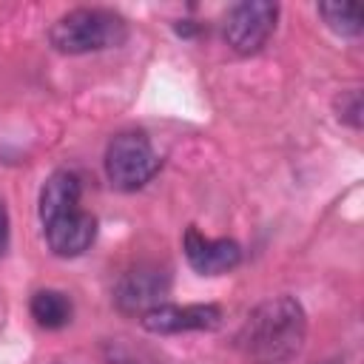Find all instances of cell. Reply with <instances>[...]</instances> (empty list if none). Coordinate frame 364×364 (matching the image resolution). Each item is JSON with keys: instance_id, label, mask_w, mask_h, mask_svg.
<instances>
[{"instance_id": "1", "label": "cell", "mask_w": 364, "mask_h": 364, "mask_svg": "<svg viewBox=\"0 0 364 364\" xmlns=\"http://www.w3.org/2000/svg\"><path fill=\"white\" fill-rule=\"evenodd\" d=\"M307 338L304 307L293 296L262 301L242 324L236 341L253 364H293Z\"/></svg>"}, {"instance_id": "2", "label": "cell", "mask_w": 364, "mask_h": 364, "mask_svg": "<svg viewBox=\"0 0 364 364\" xmlns=\"http://www.w3.org/2000/svg\"><path fill=\"white\" fill-rule=\"evenodd\" d=\"M125 37H128V23L122 14L111 9H71L48 31L51 46L63 54L117 48L125 43Z\"/></svg>"}, {"instance_id": "3", "label": "cell", "mask_w": 364, "mask_h": 364, "mask_svg": "<svg viewBox=\"0 0 364 364\" xmlns=\"http://www.w3.org/2000/svg\"><path fill=\"white\" fill-rule=\"evenodd\" d=\"M159 165L162 159L142 131H122L105 148V173L119 191H136L148 185Z\"/></svg>"}, {"instance_id": "4", "label": "cell", "mask_w": 364, "mask_h": 364, "mask_svg": "<svg viewBox=\"0 0 364 364\" xmlns=\"http://www.w3.org/2000/svg\"><path fill=\"white\" fill-rule=\"evenodd\" d=\"M279 6L270 0H245L228 11L225 40L236 54H256L276 31Z\"/></svg>"}, {"instance_id": "5", "label": "cell", "mask_w": 364, "mask_h": 364, "mask_svg": "<svg viewBox=\"0 0 364 364\" xmlns=\"http://www.w3.org/2000/svg\"><path fill=\"white\" fill-rule=\"evenodd\" d=\"M142 327L156 336L188 333V330H216L222 324V310L216 304H156L142 313Z\"/></svg>"}, {"instance_id": "6", "label": "cell", "mask_w": 364, "mask_h": 364, "mask_svg": "<svg viewBox=\"0 0 364 364\" xmlns=\"http://www.w3.org/2000/svg\"><path fill=\"white\" fill-rule=\"evenodd\" d=\"M168 293V273L151 264H139L128 270L117 287H114V301L122 313H148L151 307L162 304V296Z\"/></svg>"}, {"instance_id": "7", "label": "cell", "mask_w": 364, "mask_h": 364, "mask_svg": "<svg viewBox=\"0 0 364 364\" xmlns=\"http://www.w3.org/2000/svg\"><path fill=\"white\" fill-rule=\"evenodd\" d=\"M46 230V242L51 247L54 256H63V259H74V256H82L94 239H97V219L77 208V210H68L63 216H54L43 225Z\"/></svg>"}, {"instance_id": "8", "label": "cell", "mask_w": 364, "mask_h": 364, "mask_svg": "<svg viewBox=\"0 0 364 364\" xmlns=\"http://www.w3.org/2000/svg\"><path fill=\"white\" fill-rule=\"evenodd\" d=\"M182 250L188 264L202 276H219L242 262V247L233 239H208L193 225L182 236Z\"/></svg>"}, {"instance_id": "9", "label": "cell", "mask_w": 364, "mask_h": 364, "mask_svg": "<svg viewBox=\"0 0 364 364\" xmlns=\"http://www.w3.org/2000/svg\"><path fill=\"white\" fill-rule=\"evenodd\" d=\"M80 196H82L80 176L74 171H54L40 188V222L46 225L54 216L77 210L80 208Z\"/></svg>"}, {"instance_id": "10", "label": "cell", "mask_w": 364, "mask_h": 364, "mask_svg": "<svg viewBox=\"0 0 364 364\" xmlns=\"http://www.w3.org/2000/svg\"><path fill=\"white\" fill-rule=\"evenodd\" d=\"M28 310L31 318L46 330H60L74 316V304L63 290H37L28 301Z\"/></svg>"}, {"instance_id": "11", "label": "cell", "mask_w": 364, "mask_h": 364, "mask_svg": "<svg viewBox=\"0 0 364 364\" xmlns=\"http://www.w3.org/2000/svg\"><path fill=\"white\" fill-rule=\"evenodd\" d=\"M318 14L341 37H358L364 28L358 3H318Z\"/></svg>"}, {"instance_id": "12", "label": "cell", "mask_w": 364, "mask_h": 364, "mask_svg": "<svg viewBox=\"0 0 364 364\" xmlns=\"http://www.w3.org/2000/svg\"><path fill=\"white\" fill-rule=\"evenodd\" d=\"M338 119L350 122L353 128L361 125V94L358 91L341 94V100H338Z\"/></svg>"}, {"instance_id": "13", "label": "cell", "mask_w": 364, "mask_h": 364, "mask_svg": "<svg viewBox=\"0 0 364 364\" xmlns=\"http://www.w3.org/2000/svg\"><path fill=\"white\" fill-rule=\"evenodd\" d=\"M9 250V213H6V205L0 202V259L6 256Z\"/></svg>"}]
</instances>
